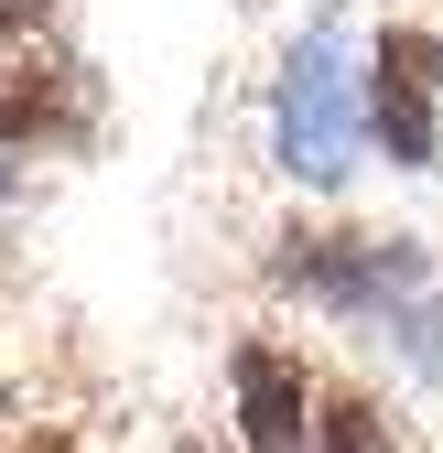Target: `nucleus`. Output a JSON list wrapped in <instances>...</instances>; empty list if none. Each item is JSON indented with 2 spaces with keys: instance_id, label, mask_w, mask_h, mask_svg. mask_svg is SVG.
<instances>
[{
  "instance_id": "f257e3e1",
  "label": "nucleus",
  "mask_w": 443,
  "mask_h": 453,
  "mask_svg": "<svg viewBox=\"0 0 443 453\" xmlns=\"http://www.w3.org/2000/svg\"><path fill=\"white\" fill-rule=\"evenodd\" d=\"M270 151H282L292 184H346L357 173V76H346V33L314 22L292 54H282V97H270Z\"/></svg>"
},
{
  "instance_id": "f03ea898",
  "label": "nucleus",
  "mask_w": 443,
  "mask_h": 453,
  "mask_svg": "<svg viewBox=\"0 0 443 453\" xmlns=\"http://www.w3.org/2000/svg\"><path fill=\"white\" fill-rule=\"evenodd\" d=\"M270 280L336 303V313H378V303L422 292V249L411 238H346V226H314V238H303V226H292L282 259H270Z\"/></svg>"
},
{
  "instance_id": "7ed1b4c3",
  "label": "nucleus",
  "mask_w": 443,
  "mask_h": 453,
  "mask_svg": "<svg viewBox=\"0 0 443 453\" xmlns=\"http://www.w3.org/2000/svg\"><path fill=\"white\" fill-rule=\"evenodd\" d=\"M368 130L400 173H432L443 151V33H378L368 43Z\"/></svg>"
},
{
  "instance_id": "20e7f679",
  "label": "nucleus",
  "mask_w": 443,
  "mask_h": 453,
  "mask_svg": "<svg viewBox=\"0 0 443 453\" xmlns=\"http://www.w3.org/2000/svg\"><path fill=\"white\" fill-rule=\"evenodd\" d=\"M228 378H238V432H249V453H303L314 442V378H303V357H282L270 334H249V346L228 357Z\"/></svg>"
},
{
  "instance_id": "39448f33",
  "label": "nucleus",
  "mask_w": 443,
  "mask_h": 453,
  "mask_svg": "<svg viewBox=\"0 0 443 453\" xmlns=\"http://www.w3.org/2000/svg\"><path fill=\"white\" fill-rule=\"evenodd\" d=\"M76 76H54V65H0V151H22V141H54L76 119L66 108Z\"/></svg>"
},
{
  "instance_id": "423d86ee",
  "label": "nucleus",
  "mask_w": 443,
  "mask_h": 453,
  "mask_svg": "<svg viewBox=\"0 0 443 453\" xmlns=\"http://www.w3.org/2000/svg\"><path fill=\"white\" fill-rule=\"evenodd\" d=\"M303 453H390V421H378L368 388H324L314 400V442Z\"/></svg>"
},
{
  "instance_id": "0eeeda50",
  "label": "nucleus",
  "mask_w": 443,
  "mask_h": 453,
  "mask_svg": "<svg viewBox=\"0 0 443 453\" xmlns=\"http://www.w3.org/2000/svg\"><path fill=\"white\" fill-rule=\"evenodd\" d=\"M12 453H87L76 432H33V442H12Z\"/></svg>"
},
{
  "instance_id": "6e6552de",
  "label": "nucleus",
  "mask_w": 443,
  "mask_h": 453,
  "mask_svg": "<svg viewBox=\"0 0 443 453\" xmlns=\"http://www.w3.org/2000/svg\"><path fill=\"white\" fill-rule=\"evenodd\" d=\"M0 421H12V388H0Z\"/></svg>"
},
{
  "instance_id": "1a4fd4ad",
  "label": "nucleus",
  "mask_w": 443,
  "mask_h": 453,
  "mask_svg": "<svg viewBox=\"0 0 443 453\" xmlns=\"http://www.w3.org/2000/svg\"><path fill=\"white\" fill-rule=\"evenodd\" d=\"M0 195H12V173H0Z\"/></svg>"
}]
</instances>
